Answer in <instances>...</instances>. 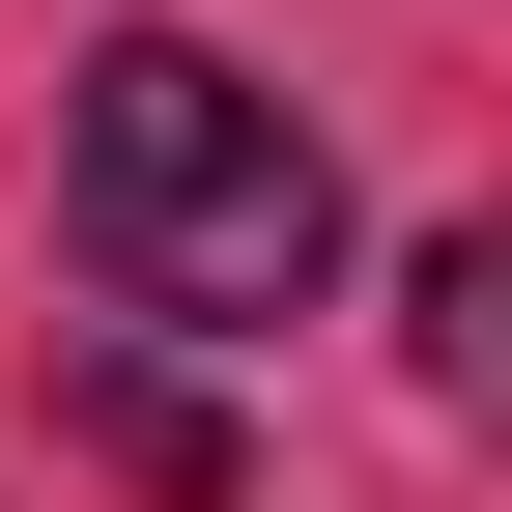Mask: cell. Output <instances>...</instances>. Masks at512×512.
Segmentation results:
<instances>
[{
    "mask_svg": "<svg viewBox=\"0 0 512 512\" xmlns=\"http://www.w3.org/2000/svg\"><path fill=\"white\" fill-rule=\"evenodd\" d=\"M57 256H86L114 313H171V342H285V313L342 285V171H313V114L228 86L200 29H114V57H57Z\"/></svg>",
    "mask_w": 512,
    "mask_h": 512,
    "instance_id": "cell-1",
    "label": "cell"
},
{
    "mask_svg": "<svg viewBox=\"0 0 512 512\" xmlns=\"http://www.w3.org/2000/svg\"><path fill=\"white\" fill-rule=\"evenodd\" d=\"M57 427H86V456H114V484H171V512H228V427H200V399H171V370H86V399H57Z\"/></svg>",
    "mask_w": 512,
    "mask_h": 512,
    "instance_id": "cell-2",
    "label": "cell"
}]
</instances>
